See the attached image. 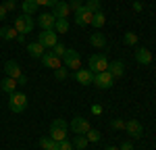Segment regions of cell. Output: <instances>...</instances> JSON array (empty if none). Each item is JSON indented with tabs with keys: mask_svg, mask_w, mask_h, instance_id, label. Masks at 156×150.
Here are the masks:
<instances>
[{
	"mask_svg": "<svg viewBox=\"0 0 156 150\" xmlns=\"http://www.w3.org/2000/svg\"><path fill=\"white\" fill-rule=\"evenodd\" d=\"M87 69L94 75L102 73V71H108V59L104 54H92V56L87 59Z\"/></svg>",
	"mask_w": 156,
	"mask_h": 150,
	"instance_id": "cell-1",
	"label": "cell"
},
{
	"mask_svg": "<svg viewBox=\"0 0 156 150\" xmlns=\"http://www.w3.org/2000/svg\"><path fill=\"white\" fill-rule=\"evenodd\" d=\"M42 65H44L46 69L56 71V69H60V67H62V59H58V56L50 50V52H44V54H42Z\"/></svg>",
	"mask_w": 156,
	"mask_h": 150,
	"instance_id": "cell-6",
	"label": "cell"
},
{
	"mask_svg": "<svg viewBox=\"0 0 156 150\" xmlns=\"http://www.w3.org/2000/svg\"><path fill=\"white\" fill-rule=\"evenodd\" d=\"M108 73L112 75V77H123V73H125V65H123L121 61L108 62Z\"/></svg>",
	"mask_w": 156,
	"mask_h": 150,
	"instance_id": "cell-16",
	"label": "cell"
},
{
	"mask_svg": "<svg viewBox=\"0 0 156 150\" xmlns=\"http://www.w3.org/2000/svg\"><path fill=\"white\" fill-rule=\"evenodd\" d=\"M87 11H92V12H98V11H102V4H100V0H87L83 4Z\"/></svg>",
	"mask_w": 156,
	"mask_h": 150,
	"instance_id": "cell-27",
	"label": "cell"
},
{
	"mask_svg": "<svg viewBox=\"0 0 156 150\" xmlns=\"http://www.w3.org/2000/svg\"><path fill=\"white\" fill-rule=\"evenodd\" d=\"M15 29H17V34H29V31H34V19H31V15H19L17 19H15Z\"/></svg>",
	"mask_w": 156,
	"mask_h": 150,
	"instance_id": "cell-3",
	"label": "cell"
},
{
	"mask_svg": "<svg viewBox=\"0 0 156 150\" xmlns=\"http://www.w3.org/2000/svg\"><path fill=\"white\" fill-rule=\"evenodd\" d=\"M52 52H54L58 59H62V56H65V52H67V46H62L60 42H56V44L52 46Z\"/></svg>",
	"mask_w": 156,
	"mask_h": 150,
	"instance_id": "cell-29",
	"label": "cell"
},
{
	"mask_svg": "<svg viewBox=\"0 0 156 150\" xmlns=\"http://www.w3.org/2000/svg\"><path fill=\"white\" fill-rule=\"evenodd\" d=\"M125 129H127V134H129L131 138H140L142 134H144V127H142V123H140L137 119L127 121V123H125Z\"/></svg>",
	"mask_w": 156,
	"mask_h": 150,
	"instance_id": "cell-12",
	"label": "cell"
},
{
	"mask_svg": "<svg viewBox=\"0 0 156 150\" xmlns=\"http://www.w3.org/2000/svg\"><path fill=\"white\" fill-rule=\"evenodd\" d=\"M56 150H75V148H73V142L62 140V142H58V148H56Z\"/></svg>",
	"mask_w": 156,
	"mask_h": 150,
	"instance_id": "cell-31",
	"label": "cell"
},
{
	"mask_svg": "<svg viewBox=\"0 0 156 150\" xmlns=\"http://www.w3.org/2000/svg\"><path fill=\"white\" fill-rule=\"evenodd\" d=\"M104 150H119V148H117V146H106Z\"/></svg>",
	"mask_w": 156,
	"mask_h": 150,
	"instance_id": "cell-44",
	"label": "cell"
},
{
	"mask_svg": "<svg viewBox=\"0 0 156 150\" xmlns=\"http://www.w3.org/2000/svg\"><path fill=\"white\" fill-rule=\"evenodd\" d=\"M123 40H125V44H127V46H135V44H137V34H133V31H127Z\"/></svg>",
	"mask_w": 156,
	"mask_h": 150,
	"instance_id": "cell-28",
	"label": "cell"
},
{
	"mask_svg": "<svg viewBox=\"0 0 156 150\" xmlns=\"http://www.w3.org/2000/svg\"><path fill=\"white\" fill-rule=\"evenodd\" d=\"M50 138L54 142H62V140H67V129H60V127L50 125Z\"/></svg>",
	"mask_w": 156,
	"mask_h": 150,
	"instance_id": "cell-19",
	"label": "cell"
},
{
	"mask_svg": "<svg viewBox=\"0 0 156 150\" xmlns=\"http://www.w3.org/2000/svg\"><path fill=\"white\" fill-rule=\"evenodd\" d=\"M52 125H54V127H60V129H67V127H69V123H67V121H62V119H54Z\"/></svg>",
	"mask_w": 156,
	"mask_h": 150,
	"instance_id": "cell-34",
	"label": "cell"
},
{
	"mask_svg": "<svg viewBox=\"0 0 156 150\" xmlns=\"http://www.w3.org/2000/svg\"><path fill=\"white\" fill-rule=\"evenodd\" d=\"M17 81H19V84H21V86H25V84H27V77H23V75H21V77H19V79H17Z\"/></svg>",
	"mask_w": 156,
	"mask_h": 150,
	"instance_id": "cell-43",
	"label": "cell"
},
{
	"mask_svg": "<svg viewBox=\"0 0 156 150\" xmlns=\"http://www.w3.org/2000/svg\"><path fill=\"white\" fill-rule=\"evenodd\" d=\"M69 127H71V129L75 131V134H77V136H85V134L92 129V125L87 123L83 117H75L71 123H69Z\"/></svg>",
	"mask_w": 156,
	"mask_h": 150,
	"instance_id": "cell-9",
	"label": "cell"
},
{
	"mask_svg": "<svg viewBox=\"0 0 156 150\" xmlns=\"http://www.w3.org/2000/svg\"><path fill=\"white\" fill-rule=\"evenodd\" d=\"M90 42H92V44H94V46H96V48H104V46H106V38L102 36V34H100V31H96V34H94V36L90 38Z\"/></svg>",
	"mask_w": 156,
	"mask_h": 150,
	"instance_id": "cell-21",
	"label": "cell"
},
{
	"mask_svg": "<svg viewBox=\"0 0 156 150\" xmlns=\"http://www.w3.org/2000/svg\"><path fill=\"white\" fill-rule=\"evenodd\" d=\"M87 144H90V142H87V138H85V136H77L75 140H73V148H75V150H83Z\"/></svg>",
	"mask_w": 156,
	"mask_h": 150,
	"instance_id": "cell-26",
	"label": "cell"
},
{
	"mask_svg": "<svg viewBox=\"0 0 156 150\" xmlns=\"http://www.w3.org/2000/svg\"><path fill=\"white\" fill-rule=\"evenodd\" d=\"M92 84H96L98 90H110L112 84H115V77L108 73V71H102V73L94 75V81H92Z\"/></svg>",
	"mask_w": 156,
	"mask_h": 150,
	"instance_id": "cell-5",
	"label": "cell"
},
{
	"mask_svg": "<svg viewBox=\"0 0 156 150\" xmlns=\"http://www.w3.org/2000/svg\"><path fill=\"white\" fill-rule=\"evenodd\" d=\"M75 79H77V84H81V86H90V84L94 81V73H92L90 69H77V71H75Z\"/></svg>",
	"mask_w": 156,
	"mask_h": 150,
	"instance_id": "cell-11",
	"label": "cell"
},
{
	"mask_svg": "<svg viewBox=\"0 0 156 150\" xmlns=\"http://www.w3.org/2000/svg\"><path fill=\"white\" fill-rule=\"evenodd\" d=\"M0 88H2L4 92L12 94V92H17V79H12V77H4V79L0 81Z\"/></svg>",
	"mask_w": 156,
	"mask_h": 150,
	"instance_id": "cell-20",
	"label": "cell"
},
{
	"mask_svg": "<svg viewBox=\"0 0 156 150\" xmlns=\"http://www.w3.org/2000/svg\"><path fill=\"white\" fill-rule=\"evenodd\" d=\"M104 23H106V17H104V12H102V11L94 12V21H92V25H94L96 29H102V27H104Z\"/></svg>",
	"mask_w": 156,
	"mask_h": 150,
	"instance_id": "cell-22",
	"label": "cell"
},
{
	"mask_svg": "<svg viewBox=\"0 0 156 150\" xmlns=\"http://www.w3.org/2000/svg\"><path fill=\"white\" fill-rule=\"evenodd\" d=\"M69 6H71L73 11H79V9L83 6V2H81V0H71V2H69Z\"/></svg>",
	"mask_w": 156,
	"mask_h": 150,
	"instance_id": "cell-35",
	"label": "cell"
},
{
	"mask_svg": "<svg viewBox=\"0 0 156 150\" xmlns=\"http://www.w3.org/2000/svg\"><path fill=\"white\" fill-rule=\"evenodd\" d=\"M69 12H71V6H69L67 2H58V4L52 9V15H54L56 19H67Z\"/></svg>",
	"mask_w": 156,
	"mask_h": 150,
	"instance_id": "cell-14",
	"label": "cell"
},
{
	"mask_svg": "<svg viewBox=\"0 0 156 150\" xmlns=\"http://www.w3.org/2000/svg\"><path fill=\"white\" fill-rule=\"evenodd\" d=\"M110 125H112V129H117V131H119V129H125V121H123V119H115Z\"/></svg>",
	"mask_w": 156,
	"mask_h": 150,
	"instance_id": "cell-32",
	"label": "cell"
},
{
	"mask_svg": "<svg viewBox=\"0 0 156 150\" xmlns=\"http://www.w3.org/2000/svg\"><path fill=\"white\" fill-rule=\"evenodd\" d=\"M54 73H56V79H58V81H62V79L67 77V69H65V67H60V69H56V71H54Z\"/></svg>",
	"mask_w": 156,
	"mask_h": 150,
	"instance_id": "cell-33",
	"label": "cell"
},
{
	"mask_svg": "<svg viewBox=\"0 0 156 150\" xmlns=\"http://www.w3.org/2000/svg\"><path fill=\"white\" fill-rule=\"evenodd\" d=\"M9 106H11L12 112H23L27 109V96L21 92H12L9 96Z\"/></svg>",
	"mask_w": 156,
	"mask_h": 150,
	"instance_id": "cell-2",
	"label": "cell"
},
{
	"mask_svg": "<svg viewBox=\"0 0 156 150\" xmlns=\"http://www.w3.org/2000/svg\"><path fill=\"white\" fill-rule=\"evenodd\" d=\"M4 9H6V12L15 11V9H17V2H15V0H6V2H4Z\"/></svg>",
	"mask_w": 156,
	"mask_h": 150,
	"instance_id": "cell-36",
	"label": "cell"
},
{
	"mask_svg": "<svg viewBox=\"0 0 156 150\" xmlns=\"http://www.w3.org/2000/svg\"><path fill=\"white\" fill-rule=\"evenodd\" d=\"M62 62L67 65V69H73V71L81 69V56H79L77 50H73V48H67L65 56H62Z\"/></svg>",
	"mask_w": 156,
	"mask_h": 150,
	"instance_id": "cell-4",
	"label": "cell"
},
{
	"mask_svg": "<svg viewBox=\"0 0 156 150\" xmlns=\"http://www.w3.org/2000/svg\"><path fill=\"white\" fill-rule=\"evenodd\" d=\"M17 29L11 27V25H4V27H0V38L2 40H6V42H11V40H17Z\"/></svg>",
	"mask_w": 156,
	"mask_h": 150,
	"instance_id": "cell-17",
	"label": "cell"
},
{
	"mask_svg": "<svg viewBox=\"0 0 156 150\" xmlns=\"http://www.w3.org/2000/svg\"><path fill=\"white\" fill-rule=\"evenodd\" d=\"M58 2H60V0H50V2H48V6H50V9H54V6H56Z\"/></svg>",
	"mask_w": 156,
	"mask_h": 150,
	"instance_id": "cell-42",
	"label": "cell"
},
{
	"mask_svg": "<svg viewBox=\"0 0 156 150\" xmlns=\"http://www.w3.org/2000/svg\"><path fill=\"white\" fill-rule=\"evenodd\" d=\"M37 42H40L44 48H52V46L58 42L56 31H54V29H42V34H40V38H37Z\"/></svg>",
	"mask_w": 156,
	"mask_h": 150,
	"instance_id": "cell-7",
	"label": "cell"
},
{
	"mask_svg": "<svg viewBox=\"0 0 156 150\" xmlns=\"http://www.w3.org/2000/svg\"><path fill=\"white\" fill-rule=\"evenodd\" d=\"M85 138H87V142H100V131L92 127V129L85 134Z\"/></svg>",
	"mask_w": 156,
	"mask_h": 150,
	"instance_id": "cell-30",
	"label": "cell"
},
{
	"mask_svg": "<svg viewBox=\"0 0 156 150\" xmlns=\"http://www.w3.org/2000/svg\"><path fill=\"white\" fill-rule=\"evenodd\" d=\"M133 11H135V12H142V11H144V9H142V2H140V0H135V2H133Z\"/></svg>",
	"mask_w": 156,
	"mask_h": 150,
	"instance_id": "cell-38",
	"label": "cell"
},
{
	"mask_svg": "<svg viewBox=\"0 0 156 150\" xmlns=\"http://www.w3.org/2000/svg\"><path fill=\"white\" fill-rule=\"evenodd\" d=\"M90 111H92V115H102V106H100V104H94Z\"/></svg>",
	"mask_w": 156,
	"mask_h": 150,
	"instance_id": "cell-37",
	"label": "cell"
},
{
	"mask_svg": "<svg viewBox=\"0 0 156 150\" xmlns=\"http://www.w3.org/2000/svg\"><path fill=\"white\" fill-rule=\"evenodd\" d=\"M54 23H56V17L50 12H42L40 15V19H37V25L42 27V29H54Z\"/></svg>",
	"mask_w": 156,
	"mask_h": 150,
	"instance_id": "cell-10",
	"label": "cell"
},
{
	"mask_svg": "<svg viewBox=\"0 0 156 150\" xmlns=\"http://www.w3.org/2000/svg\"><path fill=\"white\" fill-rule=\"evenodd\" d=\"M4 17H6V9L4 4H0V21H4Z\"/></svg>",
	"mask_w": 156,
	"mask_h": 150,
	"instance_id": "cell-40",
	"label": "cell"
},
{
	"mask_svg": "<svg viewBox=\"0 0 156 150\" xmlns=\"http://www.w3.org/2000/svg\"><path fill=\"white\" fill-rule=\"evenodd\" d=\"M135 61L140 65H150L152 62V52L148 48H137L135 50Z\"/></svg>",
	"mask_w": 156,
	"mask_h": 150,
	"instance_id": "cell-15",
	"label": "cell"
},
{
	"mask_svg": "<svg viewBox=\"0 0 156 150\" xmlns=\"http://www.w3.org/2000/svg\"><path fill=\"white\" fill-rule=\"evenodd\" d=\"M48 2H50V0H36L37 6H48Z\"/></svg>",
	"mask_w": 156,
	"mask_h": 150,
	"instance_id": "cell-41",
	"label": "cell"
},
{
	"mask_svg": "<svg viewBox=\"0 0 156 150\" xmlns=\"http://www.w3.org/2000/svg\"><path fill=\"white\" fill-rule=\"evenodd\" d=\"M40 146L44 150H56L58 148V142H54L52 138H42V140H40Z\"/></svg>",
	"mask_w": 156,
	"mask_h": 150,
	"instance_id": "cell-24",
	"label": "cell"
},
{
	"mask_svg": "<svg viewBox=\"0 0 156 150\" xmlns=\"http://www.w3.org/2000/svg\"><path fill=\"white\" fill-rule=\"evenodd\" d=\"M4 73H6V77L19 79V77H21V67H19L15 61H6L4 62Z\"/></svg>",
	"mask_w": 156,
	"mask_h": 150,
	"instance_id": "cell-13",
	"label": "cell"
},
{
	"mask_svg": "<svg viewBox=\"0 0 156 150\" xmlns=\"http://www.w3.org/2000/svg\"><path fill=\"white\" fill-rule=\"evenodd\" d=\"M54 31H56V34H67V31H69V21H67V19H56Z\"/></svg>",
	"mask_w": 156,
	"mask_h": 150,
	"instance_id": "cell-25",
	"label": "cell"
},
{
	"mask_svg": "<svg viewBox=\"0 0 156 150\" xmlns=\"http://www.w3.org/2000/svg\"><path fill=\"white\" fill-rule=\"evenodd\" d=\"M21 9H23V15H31V12L37 11V4H36V0H23Z\"/></svg>",
	"mask_w": 156,
	"mask_h": 150,
	"instance_id": "cell-23",
	"label": "cell"
},
{
	"mask_svg": "<svg viewBox=\"0 0 156 150\" xmlns=\"http://www.w3.org/2000/svg\"><path fill=\"white\" fill-rule=\"evenodd\" d=\"M119 150H133V144H131V142H123Z\"/></svg>",
	"mask_w": 156,
	"mask_h": 150,
	"instance_id": "cell-39",
	"label": "cell"
},
{
	"mask_svg": "<svg viewBox=\"0 0 156 150\" xmlns=\"http://www.w3.org/2000/svg\"><path fill=\"white\" fill-rule=\"evenodd\" d=\"M92 21H94V12L87 11L85 6H81L79 11H75V23H77V25L87 27V25H92Z\"/></svg>",
	"mask_w": 156,
	"mask_h": 150,
	"instance_id": "cell-8",
	"label": "cell"
},
{
	"mask_svg": "<svg viewBox=\"0 0 156 150\" xmlns=\"http://www.w3.org/2000/svg\"><path fill=\"white\" fill-rule=\"evenodd\" d=\"M27 52H29L31 56H36V59H42V54H44V46H42L40 42H29V44H27Z\"/></svg>",
	"mask_w": 156,
	"mask_h": 150,
	"instance_id": "cell-18",
	"label": "cell"
}]
</instances>
